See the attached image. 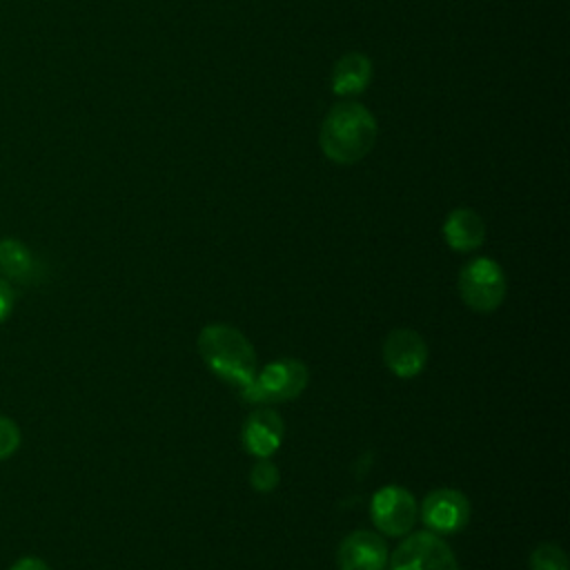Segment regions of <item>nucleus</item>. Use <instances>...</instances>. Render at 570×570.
I'll list each match as a JSON object with an SVG mask.
<instances>
[{
	"mask_svg": "<svg viewBox=\"0 0 570 570\" xmlns=\"http://www.w3.org/2000/svg\"><path fill=\"white\" fill-rule=\"evenodd\" d=\"M9 570H51V568H49V563L45 559L29 554V557H20L18 561H13L9 566Z\"/></svg>",
	"mask_w": 570,
	"mask_h": 570,
	"instance_id": "nucleus-18",
	"label": "nucleus"
},
{
	"mask_svg": "<svg viewBox=\"0 0 570 570\" xmlns=\"http://www.w3.org/2000/svg\"><path fill=\"white\" fill-rule=\"evenodd\" d=\"M20 445V430L18 425L9 419L0 414V461L11 456Z\"/></svg>",
	"mask_w": 570,
	"mask_h": 570,
	"instance_id": "nucleus-16",
	"label": "nucleus"
},
{
	"mask_svg": "<svg viewBox=\"0 0 570 570\" xmlns=\"http://www.w3.org/2000/svg\"><path fill=\"white\" fill-rule=\"evenodd\" d=\"M532 570H568V554L557 543H541L530 554Z\"/></svg>",
	"mask_w": 570,
	"mask_h": 570,
	"instance_id": "nucleus-14",
	"label": "nucleus"
},
{
	"mask_svg": "<svg viewBox=\"0 0 570 570\" xmlns=\"http://www.w3.org/2000/svg\"><path fill=\"white\" fill-rule=\"evenodd\" d=\"M370 514L381 532L390 537H401L412 530L419 508L410 490H405L403 485H383L372 497Z\"/></svg>",
	"mask_w": 570,
	"mask_h": 570,
	"instance_id": "nucleus-6",
	"label": "nucleus"
},
{
	"mask_svg": "<svg viewBox=\"0 0 570 570\" xmlns=\"http://www.w3.org/2000/svg\"><path fill=\"white\" fill-rule=\"evenodd\" d=\"M421 519L434 534H454L470 521V501L452 488L434 490L423 499Z\"/></svg>",
	"mask_w": 570,
	"mask_h": 570,
	"instance_id": "nucleus-7",
	"label": "nucleus"
},
{
	"mask_svg": "<svg viewBox=\"0 0 570 570\" xmlns=\"http://www.w3.org/2000/svg\"><path fill=\"white\" fill-rule=\"evenodd\" d=\"M443 238L454 252H472L485 238V223L474 209L456 207L443 223Z\"/></svg>",
	"mask_w": 570,
	"mask_h": 570,
	"instance_id": "nucleus-11",
	"label": "nucleus"
},
{
	"mask_svg": "<svg viewBox=\"0 0 570 570\" xmlns=\"http://www.w3.org/2000/svg\"><path fill=\"white\" fill-rule=\"evenodd\" d=\"M307 381L309 372L303 361L289 356L276 358L256 372L254 383L243 392V399L252 403L292 401L307 387Z\"/></svg>",
	"mask_w": 570,
	"mask_h": 570,
	"instance_id": "nucleus-4",
	"label": "nucleus"
},
{
	"mask_svg": "<svg viewBox=\"0 0 570 570\" xmlns=\"http://www.w3.org/2000/svg\"><path fill=\"white\" fill-rule=\"evenodd\" d=\"M285 434V425L283 419L276 410L272 407H258L254 410L245 423H243V445L249 454L263 459L274 454L281 448Z\"/></svg>",
	"mask_w": 570,
	"mask_h": 570,
	"instance_id": "nucleus-10",
	"label": "nucleus"
},
{
	"mask_svg": "<svg viewBox=\"0 0 570 570\" xmlns=\"http://www.w3.org/2000/svg\"><path fill=\"white\" fill-rule=\"evenodd\" d=\"M0 276L31 285L40 281L42 265L36 254L18 238H0Z\"/></svg>",
	"mask_w": 570,
	"mask_h": 570,
	"instance_id": "nucleus-12",
	"label": "nucleus"
},
{
	"mask_svg": "<svg viewBox=\"0 0 570 570\" xmlns=\"http://www.w3.org/2000/svg\"><path fill=\"white\" fill-rule=\"evenodd\" d=\"M281 481V474H278V468L269 461V456H263L258 459L254 465H252V472H249V483L256 492L261 494H267V492H274L276 485Z\"/></svg>",
	"mask_w": 570,
	"mask_h": 570,
	"instance_id": "nucleus-15",
	"label": "nucleus"
},
{
	"mask_svg": "<svg viewBox=\"0 0 570 570\" xmlns=\"http://www.w3.org/2000/svg\"><path fill=\"white\" fill-rule=\"evenodd\" d=\"M372 80V62L367 56L350 51L336 60L332 69V91L336 96H356Z\"/></svg>",
	"mask_w": 570,
	"mask_h": 570,
	"instance_id": "nucleus-13",
	"label": "nucleus"
},
{
	"mask_svg": "<svg viewBox=\"0 0 570 570\" xmlns=\"http://www.w3.org/2000/svg\"><path fill=\"white\" fill-rule=\"evenodd\" d=\"M338 570H383L390 552L385 539L372 530H354L338 546Z\"/></svg>",
	"mask_w": 570,
	"mask_h": 570,
	"instance_id": "nucleus-9",
	"label": "nucleus"
},
{
	"mask_svg": "<svg viewBox=\"0 0 570 570\" xmlns=\"http://www.w3.org/2000/svg\"><path fill=\"white\" fill-rule=\"evenodd\" d=\"M376 118L361 102L334 105L318 134L323 154L338 165H354L363 160L376 142Z\"/></svg>",
	"mask_w": 570,
	"mask_h": 570,
	"instance_id": "nucleus-1",
	"label": "nucleus"
},
{
	"mask_svg": "<svg viewBox=\"0 0 570 570\" xmlns=\"http://www.w3.org/2000/svg\"><path fill=\"white\" fill-rule=\"evenodd\" d=\"M13 305H16V289L7 278L0 276V323L9 318V314L13 312Z\"/></svg>",
	"mask_w": 570,
	"mask_h": 570,
	"instance_id": "nucleus-17",
	"label": "nucleus"
},
{
	"mask_svg": "<svg viewBox=\"0 0 570 570\" xmlns=\"http://www.w3.org/2000/svg\"><path fill=\"white\" fill-rule=\"evenodd\" d=\"M198 352L220 381L240 390V394L254 383L258 372V361L247 336L227 325V323H209L198 334Z\"/></svg>",
	"mask_w": 570,
	"mask_h": 570,
	"instance_id": "nucleus-2",
	"label": "nucleus"
},
{
	"mask_svg": "<svg viewBox=\"0 0 570 570\" xmlns=\"http://www.w3.org/2000/svg\"><path fill=\"white\" fill-rule=\"evenodd\" d=\"M387 561L390 570H459L452 548L430 530L405 537Z\"/></svg>",
	"mask_w": 570,
	"mask_h": 570,
	"instance_id": "nucleus-5",
	"label": "nucleus"
},
{
	"mask_svg": "<svg viewBox=\"0 0 570 570\" xmlns=\"http://www.w3.org/2000/svg\"><path fill=\"white\" fill-rule=\"evenodd\" d=\"M505 289L508 285L501 265L488 256L472 258L459 272V294L474 312H494L503 303Z\"/></svg>",
	"mask_w": 570,
	"mask_h": 570,
	"instance_id": "nucleus-3",
	"label": "nucleus"
},
{
	"mask_svg": "<svg viewBox=\"0 0 570 570\" xmlns=\"http://www.w3.org/2000/svg\"><path fill=\"white\" fill-rule=\"evenodd\" d=\"M383 361L387 370L401 379L416 376L428 361V345L414 330L401 327L385 336Z\"/></svg>",
	"mask_w": 570,
	"mask_h": 570,
	"instance_id": "nucleus-8",
	"label": "nucleus"
}]
</instances>
